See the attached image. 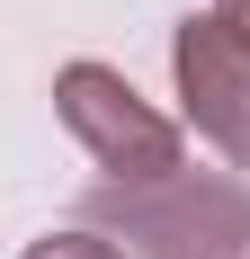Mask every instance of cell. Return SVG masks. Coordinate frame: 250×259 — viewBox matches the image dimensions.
<instances>
[{
  "instance_id": "1",
  "label": "cell",
  "mask_w": 250,
  "mask_h": 259,
  "mask_svg": "<svg viewBox=\"0 0 250 259\" xmlns=\"http://www.w3.org/2000/svg\"><path fill=\"white\" fill-rule=\"evenodd\" d=\"M80 224L107 241H134L143 259H250V197L215 170H179L152 188H99Z\"/></svg>"
},
{
  "instance_id": "2",
  "label": "cell",
  "mask_w": 250,
  "mask_h": 259,
  "mask_svg": "<svg viewBox=\"0 0 250 259\" xmlns=\"http://www.w3.org/2000/svg\"><path fill=\"white\" fill-rule=\"evenodd\" d=\"M54 116H63V134L107 170V188L179 179V125L116 72V63H63V72H54Z\"/></svg>"
},
{
  "instance_id": "3",
  "label": "cell",
  "mask_w": 250,
  "mask_h": 259,
  "mask_svg": "<svg viewBox=\"0 0 250 259\" xmlns=\"http://www.w3.org/2000/svg\"><path fill=\"white\" fill-rule=\"evenodd\" d=\"M170 80H179L188 125H197L224 161H250V45L215 18V9L170 27Z\"/></svg>"
},
{
  "instance_id": "4",
  "label": "cell",
  "mask_w": 250,
  "mask_h": 259,
  "mask_svg": "<svg viewBox=\"0 0 250 259\" xmlns=\"http://www.w3.org/2000/svg\"><path fill=\"white\" fill-rule=\"evenodd\" d=\"M27 259H125L107 233H90V224H63V233H45V241H27Z\"/></svg>"
},
{
  "instance_id": "5",
  "label": "cell",
  "mask_w": 250,
  "mask_h": 259,
  "mask_svg": "<svg viewBox=\"0 0 250 259\" xmlns=\"http://www.w3.org/2000/svg\"><path fill=\"white\" fill-rule=\"evenodd\" d=\"M215 18H224L232 36H241V45H250V0H215Z\"/></svg>"
}]
</instances>
